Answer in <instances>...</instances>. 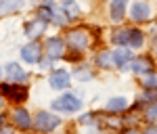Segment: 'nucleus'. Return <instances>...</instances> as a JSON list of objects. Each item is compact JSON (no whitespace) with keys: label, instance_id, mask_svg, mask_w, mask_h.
Instances as JSON below:
<instances>
[{"label":"nucleus","instance_id":"nucleus-21","mask_svg":"<svg viewBox=\"0 0 157 134\" xmlns=\"http://www.w3.org/2000/svg\"><path fill=\"white\" fill-rule=\"evenodd\" d=\"M143 88H157V73H145L143 75Z\"/></svg>","mask_w":157,"mask_h":134},{"label":"nucleus","instance_id":"nucleus-5","mask_svg":"<svg viewBox=\"0 0 157 134\" xmlns=\"http://www.w3.org/2000/svg\"><path fill=\"white\" fill-rule=\"evenodd\" d=\"M128 4H130V0H111L109 2V19L113 23H121L128 15Z\"/></svg>","mask_w":157,"mask_h":134},{"label":"nucleus","instance_id":"nucleus-20","mask_svg":"<svg viewBox=\"0 0 157 134\" xmlns=\"http://www.w3.org/2000/svg\"><path fill=\"white\" fill-rule=\"evenodd\" d=\"M21 6H23V0H0V15L19 11Z\"/></svg>","mask_w":157,"mask_h":134},{"label":"nucleus","instance_id":"nucleus-18","mask_svg":"<svg viewBox=\"0 0 157 134\" xmlns=\"http://www.w3.org/2000/svg\"><path fill=\"white\" fill-rule=\"evenodd\" d=\"M94 65L101 67V69H111L113 67V55H111V50L98 52L97 57H94Z\"/></svg>","mask_w":157,"mask_h":134},{"label":"nucleus","instance_id":"nucleus-9","mask_svg":"<svg viewBox=\"0 0 157 134\" xmlns=\"http://www.w3.org/2000/svg\"><path fill=\"white\" fill-rule=\"evenodd\" d=\"M111 55H113V65L115 67H126L134 59L130 46H117L115 50H111Z\"/></svg>","mask_w":157,"mask_h":134},{"label":"nucleus","instance_id":"nucleus-31","mask_svg":"<svg viewBox=\"0 0 157 134\" xmlns=\"http://www.w3.org/2000/svg\"><path fill=\"white\" fill-rule=\"evenodd\" d=\"M0 78H2V69H0Z\"/></svg>","mask_w":157,"mask_h":134},{"label":"nucleus","instance_id":"nucleus-10","mask_svg":"<svg viewBox=\"0 0 157 134\" xmlns=\"http://www.w3.org/2000/svg\"><path fill=\"white\" fill-rule=\"evenodd\" d=\"M46 27H48V21L36 17V19H32L29 23L25 25V36L27 38H38V36H42V34L46 32Z\"/></svg>","mask_w":157,"mask_h":134},{"label":"nucleus","instance_id":"nucleus-24","mask_svg":"<svg viewBox=\"0 0 157 134\" xmlns=\"http://www.w3.org/2000/svg\"><path fill=\"white\" fill-rule=\"evenodd\" d=\"M145 101L157 103V88H145Z\"/></svg>","mask_w":157,"mask_h":134},{"label":"nucleus","instance_id":"nucleus-15","mask_svg":"<svg viewBox=\"0 0 157 134\" xmlns=\"http://www.w3.org/2000/svg\"><path fill=\"white\" fill-rule=\"evenodd\" d=\"M61 11H63V15H65L69 21H73V19L80 17V6H78L75 0H61Z\"/></svg>","mask_w":157,"mask_h":134},{"label":"nucleus","instance_id":"nucleus-3","mask_svg":"<svg viewBox=\"0 0 157 134\" xmlns=\"http://www.w3.org/2000/svg\"><path fill=\"white\" fill-rule=\"evenodd\" d=\"M0 94L6 97L9 101L23 103L25 98H27V88H25L23 84H15V82H11V84H4L2 88H0Z\"/></svg>","mask_w":157,"mask_h":134},{"label":"nucleus","instance_id":"nucleus-14","mask_svg":"<svg viewBox=\"0 0 157 134\" xmlns=\"http://www.w3.org/2000/svg\"><path fill=\"white\" fill-rule=\"evenodd\" d=\"M6 78H9L11 82H15V84H21V82L27 80V73H25L17 63H9V65H6Z\"/></svg>","mask_w":157,"mask_h":134},{"label":"nucleus","instance_id":"nucleus-25","mask_svg":"<svg viewBox=\"0 0 157 134\" xmlns=\"http://www.w3.org/2000/svg\"><path fill=\"white\" fill-rule=\"evenodd\" d=\"M143 134H157V126H155V124H151V126H149Z\"/></svg>","mask_w":157,"mask_h":134},{"label":"nucleus","instance_id":"nucleus-6","mask_svg":"<svg viewBox=\"0 0 157 134\" xmlns=\"http://www.w3.org/2000/svg\"><path fill=\"white\" fill-rule=\"evenodd\" d=\"M59 124H61V117L52 115V113H46V111H40L36 117V128L40 132H52Z\"/></svg>","mask_w":157,"mask_h":134},{"label":"nucleus","instance_id":"nucleus-8","mask_svg":"<svg viewBox=\"0 0 157 134\" xmlns=\"http://www.w3.org/2000/svg\"><path fill=\"white\" fill-rule=\"evenodd\" d=\"M48 84L55 90H65V88L71 86V75H69V71H65V69H55L48 78Z\"/></svg>","mask_w":157,"mask_h":134},{"label":"nucleus","instance_id":"nucleus-17","mask_svg":"<svg viewBox=\"0 0 157 134\" xmlns=\"http://www.w3.org/2000/svg\"><path fill=\"white\" fill-rule=\"evenodd\" d=\"M143 44H145V34L138 29V27H130V38H128V46L132 50H138L143 48Z\"/></svg>","mask_w":157,"mask_h":134},{"label":"nucleus","instance_id":"nucleus-13","mask_svg":"<svg viewBox=\"0 0 157 134\" xmlns=\"http://www.w3.org/2000/svg\"><path fill=\"white\" fill-rule=\"evenodd\" d=\"M13 122L17 124L21 130H27L29 126H32V117H29V111L23 109V107H17V109H13Z\"/></svg>","mask_w":157,"mask_h":134},{"label":"nucleus","instance_id":"nucleus-4","mask_svg":"<svg viewBox=\"0 0 157 134\" xmlns=\"http://www.w3.org/2000/svg\"><path fill=\"white\" fill-rule=\"evenodd\" d=\"M121 69H130L132 73L145 75V73H151V71H153V61H151L147 55H140V57H134L132 61L128 63L126 67H121Z\"/></svg>","mask_w":157,"mask_h":134},{"label":"nucleus","instance_id":"nucleus-23","mask_svg":"<svg viewBox=\"0 0 157 134\" xmlns=\"http://www.w3.org/2000/svg\"><path fill=\"white\" fill-rule=\"evenodd\" d=\"M75 78H78L80 82H84V80H90V78H92V71H88L86 67H78V69H75Z\"/></svg>","mask_w":157,"mask_h":134},{"label":"nucleus","instance_id":"nucleus-28","mask_svg":"<svg viewBox=\"0 0 157 134\" xmlns=\"http://www.w3.org/2000/svg\"><path fill=\"white\" fill-rule=\"evenodd\" d=\"M153 50H155V55H157V38H155V42H153Z\"/></svg>","mask_w":157,"mask_h":134},{"label":"nucleus","instance_id":"nucleus-30","mask_svg":"<svg viewBox=\"0 0 157 134\" xmlns=\"http://www.w3.org/2000/svg\"><path fill=\"white\" fill-rule=\"evenodd\" d=\"M0 107H2V94H0Z\"/></svg>","mask_w":157,"mask_h":134},{"label":"nucleus","instance_id":"nucleus-2","mask_svg":"<svg viewBox=\"0 0 157 134\" xmlns=\"http://www.w3.org/2000/svg\"><path fill=\"white\" fill-rule=\"evenodd\" d=\"M130 19L134 23H145L151 19V4L147 0H134L130 4Z\"/></svg>","mask_w":157,"mask_h":134},{"label":"nucleus","instance_id":"nucleus-22","mask_svg":"<svg viewBox=\"0 0 157 134\" xmlns=\"http://www.w3.org/2000/svg\"><path fill=\"white\" fill-rule=\"evenodd\" d=\"M145 117L149 122H157V103H149L147 105V111H145Z\"/></svg>","mask_w":157,"mask_h":134},{"label":"nucleus","instance_id":"nucleus-19","mask_svg":"<svg viewBox=\"0 0 157 134\" xmlns=\"http://www.w3.org/2000/svg\"><path fill=\"white\" fill-rule=\"evenodd\" d=\"M128 38H130V27H124V29L113 32L111 42H113L115 46H128Z\"/></svg>","mask_w":157,"mask_h":134},{"label":"nucleus","instance_id":"nucleus-11","mask_svg":"<svg viewBox=\"0 0 157 134\" xmlns=\"http://www.w3.org/2000/svg\"><path fill=\"white\" fill-rule=\"evenodd\" d=\"M40 55H42V48L38 42H29L21 48V59L25 63H38L40 61Z\"/></svg>","mask_w":157,"mask_h":134},{"label":"nucleus","instance_id":"nucleus-29","mask_svg":"<svg viewBox=\"0 0 157 134\" xmlns=\"http://www.w3.org/2000/svg\"><path fill=\"white\" fill-rule=\"evenodd\" d=\"M0 134H13L11 130H0Z\"/></svg>","mask_w":157,"mask_h":134},{"label":"nucleus","instance_id":"nucleus-26","mask_svg":"<svg viewBox=\"0 0 157 134\" xmlns=\"http://www.w3.org/2000/svg\"><path fill=\"white\" fill-rule=\"evenodd\" d=\"M40 65H42V69H48V67H50V59H48V61H42Z\"/></svg>","mask_w":157,"mask_h":134},{"label":"nucleus","instance_id":"nucleus-16","mask_svg":"<svg viewBox=\"0 0 157 134\" xmlns=\"http://www.w3.org/2000/svg\"><path fill=\"white\" fill-rule=\"evenodd\" d=\"M105 109L109 113H120V111H126L128 109V98L126 97H111L109 103L105 105Z\"/></svg>","mask_w":157,"mask_h":134},{"label":"nucleus","instance_id":"nucleus-12","mask_svg":"<svg viewBox=\"0 0 157 134\" xmlns=\"http://www.w3.org/2000/svg\"><path fill=\"white\" fill-rule=\"evenodd\" d=\"M46 52H48L50 59H59L65 55V42H63V38H48L46 40Z\"/></svg>","mask_w":157,"mask_h":134},{"label":"nucleus","instance_id":"nucleus-27","mask_svg":"<svg viewBox=\"0 0 157 134\" xmlns=\"http://www.w3.org/2000/svg\"><path fill=\"white\" fill-rule=\"evenodd\" d=\"M124 134H138V132H136V130H126Z\"/></svg>","mask_w":157,"mask_h":134},{"label":"nucleus","instance_id":"nucleus-1","mask_svg":"<svg viewBox=\"0 0 157 134\" xmlns=\"http://www.w3.org/2000/svg\"><path fill=\"white\" fill-rule=\"evenodd\" d=\"M52 109L55 111H63V113H75V111L82 109V101H80V97L67 92V94H63V97H59V98L52 101Z\"/></svg>","mask_w":157,"mask_h":134},{"label":"nucleus","instance_id":"nucleus-7","mask_svg":"<svg viewBox=\"0 0 157 134\" xmlns=\"http://www.w3.org/2000/svg\"><path fill=\"white\" fill-rule=\"evenodd\" d=\"M67 42H69V46H73V50H86L90 46V38L86 34L84 29H71L69 34H67Z\"/></svg>","mask_w":157,"mask_h":134}]
</instances>
